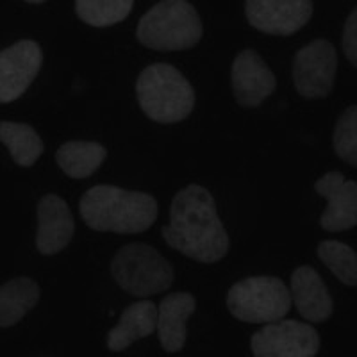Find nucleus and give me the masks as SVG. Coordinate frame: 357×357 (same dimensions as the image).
Returning a JSON list of instances; mask_svg holds the SVG:
<instances>
[{
    "mask_svg": "<svg viewBox=\"0 0 357 357\" xmlns=\"http://www.w3.org/2000/svg\"><path fill=\"white\" fill-rule=\"evenodd\" d=\"M106 146L98 142H84V139H73L63 143L56 152V162L70 178H81L93 175L106 161Z\"/></svg>",
    "mask_w": 357,
    "mask_h": 357,
    "instance_id": "18",
    "label": "nucleus"
},
{
    "mask_svg": "<svg viewBox=\"0 0 357 357\" xmlns=\"http://www.w3.org/2000/svg\"><path fill=\"white\" fill-rule=\"evenodd\" d=\"M40 286L31 277H17L0 288V327H13L36 307L40 302Z\"/></svg>",
    "mask_w": 357,
    "mask_h": 357,
    "instance_id": "17",
    "label": "nucleus"
},
{
    "mask_svg": "<svg viewBox=\"0 0 357 357\" xmlns=\"http://www.w3.org/2000/svg\"><path fill=\"white\" fill-rule=\"evenodd\" d=\"M195 309L197 301L191 293L177 291L162 298L158 307V336L165 352L183 350L188 337L186 324Z\"/></svg>",
    "mask_w": 357,
    "mask_h": 357,
    "instance_id": "15",
    "label": "nucleus"
},
{
    "mask_svg": "<svg viewBox=\"0 0 357 357\" xmlns=\"http://www.w3.org/2000/svg\"><path fill=\"white\" fill-rule=\"evenodd\" d=\"M27 4H33V6H40V4H43V0H29Z\"/></svg>",
    "mask_w": 357,
    "mask_h": 357,
    "instance_id": "24",
    "label": "nucleus"
},
{
    "mask_svg": "<svg viewBox=\"0 0 357 357\" xmlns=\"http://www.w3.org/2000/svg\"><path fill=\"white\" fill-rule=\"evenodd\" d=\"M250 349L256 357H314L320 336L312 325L280 318L252 334Z\"/></svg>",
    "mask_w": 357,
    "mask_h": 357,
    "instance_id": "7",
    "label": "nucleus"
},
{
    "mask_svg": "<svg viewBox=\"0 0 357 357\" xmlns=\"http://www.w3.org/2000/svg\"><path fill=\"white\" fill-rule=\"evenodd\" d=\"M0 142L8 146L13 161L22 168L36 165L45 151L43 139L29 123L0 122Z\"/></svg>",
    "mask_w": 357,
    "mask_h": 357,
    "instance_id": "19",
    "label": "nucleus"
},
{
    "mask_svg": "<svg viewBox=\"0 0 357 357\" xmlns=\"http://www.w3.org/2000/svg\"><path fill=\"white\" fill-rule=\"evenodd\" d=\"M318 259L347 286H357V254L352 247L337 240H324L317 248Z\"/></svg>",
    "mask_w": 357,
    "mask_h": 357,
    "instance_id": "20",
    "label": "nucleus"
},
{
    "mask_svg": "<svg viewBox=\"0 0 357 357\" xmlns=\"http://www.w3.org/2000/svg\"><path fill=\"white\" fill-rule=\"evenodd\" d=\"M161 234L168 247L204 264L222 261L231 245L215 199L199 184H190L174 197L170 223Z\"/></svg>",
    "mask_w": 357,
    "mask_h": 357,
    "instance_id": "1",
    "label": "nucleus"
},
{
    "mask_svg": "<svg viewBox=\"0 0 357 357\" xmlns=\"http://www.w3.org/2000/svg\"><path fill=\"white\" fill-rule=\"evenodd\" d=\"M75 234V222L68 204L59 195H43L38 202L36 248L41 256H56L65 250Z\"/></svg>",
    "mask_w": 357,
    "mask_h": 357,
    "instance_id": "13",
    "label": "nucleus"
},
{
    "mask_svg": "<svg viewBox=\"0 0 357 357\" xmlns=\"http://www.w3.org/2000/svg\"><path fill=\"white\" fill-rule=\"evenodd\" d=\"M291 302L305 321L321 324L334 312V301L320 273L312 266H298L291 273Z\"/></svg>",
    "mask_w": 357,
    "mask_h": 357,
    "instance_id": "14",
    "label": "nucleus"
},
{
    "mask_svg": "<svg viewBox=\"0 0 357 357\" xmlns=\"http://www.w3.org/2000/svg\"><path fill=\"white\" fill-rule=\"evenodd\" d=\"M204 34L199 13L186 0H162L139 18L136 38L158 52H175L195 47Z\"/></svg>",
    "mask_w": 357,
    "mask_h": 357,
    "instance_id": "4",
    "label": "nucleus"
},
{
    "mask_svg": "<svg viewBox=\"0 0 357 357\" xmlns=\"http://www.w3.org/2000/svg\"><path fill=\"white\" fill-rule=\"evenodd\" d=\"M288 286L272 275H256L236 282L227 293V309L245 324H270L284 318L291 309Z\"/></svg>",
    "mask_w": 357,
    "mask_h": 357,
    "instance_id": "6",
    "label": "nucleus"
},
{
    "mask_svg": "<svg viewBox=\"0 0 357 357\" xmlns=\"http://www.w3.org/2000/svg\"><path fill=\"white\" fill-rule=\"evenodd\" d=\"M232 93L245 109L259 107L275 91L277 79L256 50H241L231 68Z\"/></svg>",
    "mask_w": 357,
    "mask_h": 357,
    "instance_id": "11",
    "label": "nucleus"
},
{
    "mask_svg": "<svg viewBox=\"0 0 357 357\" xmlns=\"http://www.w3.org/2000/svg\"><path fill=\"white\" fill-rule=\"evenodd\" d=\"M43 65V50L34 40H20L0 52V102H15L27 91Z\"/></svg>",
    "mask_w": 357,
    "mask_h": 357,
    "instance_id": "10",
    "label": "nucleus"
},
{
    "mask_svg": "<svg viewBox=\"0 0 357 357\" xmlns=\"http://www.w3.org/2000/svg\"><path fill=\"white\" fill-rule=\"evenodd\" d=\"M334 152L341 161L357 167V107H347L337 118L333 136Z\"/></svg>",
    "mask_w": 357,
    "mask_h": 357,
    "instance_id": "22",
    "label": "nucleus"
},
{
    "mask_svg": "<svg viewBox=\"0 0 357 357\" xmlns=\"http://www.w3.org/2000/svg\"><path fill=\"white\" fill-rule=\"evenodd\" d=\"M314 190L327 199L320 225L327 232H343L357 225V183L345 181L341 172H327L314 183Z\"/></svg>",
    "mask_w": 357,
    "mask_h": 357,
    "instance_id": "12",
    "label": "nucleus"
},
{
    "mask_svg": "<svg viewBox=\"0 0 357 357\" xmlns=\"http://www.w3.org/2000/svg\"><path fill=\"white\" fill-rule=\"evenodd\" d=\"M341 45H343V52H345V57L350 61V65L357 66V9H352L350 17L347 18Z\"/></svg>",
    "mask_w": 357,
    "mask_h": 357,
    "instance_id": "23",
    "label": "nucleus"
},
{
    "mask_svg": "<svg viewBox=\"0 0 357 357\" xmlns=\"http://www.w3.org/2000/svg\"><path fill=\"white\" fill-rule=\"evenodd\" d=\"M79 211L82 222L97 232L139 234L154 225L158 200L143 191L97 184L81 197Z\"/></svg>",
    "mask_w": 357,
    "mask_h": 357,
    "instance_id": "2",
    "label": "nucleus"
},
{
    "mask_svg": "<svg viewBox=\"0 0 357 357\" xmlns=\"http://www.w3.org/2000/svg\"><path fill=\"white\" fill-rule=\"evenodd\" d=\"M132 0H77L75 13L91 27H111L130 15Z\"/></svg>",
    "mask_w": 357,
    "mask_h": 357,
    "instance_id": "21",
    "label": "nucleus"
},
{
    "mask_svg": "<svg viewBox=\"0 0 357 357\" xmlns=\"http://www.w3.org/2000/svg\"><path fill=\"white\" fill-rule=\"evenodd\" d=\"M248 24L270 36H291L312 17L311 0H247Z\"/></svg>",
    "mask_w": 357,
    "mask_h": 357,
    "instance_id": "9",
    "label": "nucleus"
},
{
    "mask_svg": "<svg viewBox=\"0 0 357 357\" xmlns=\"http://www.w3.org/2000/svg\"><path fill=\"white\" fill-rule=\"evenodd\" d=\"M111 275L126 293L139 298L172 288L174 266L146 243L123 245L111 261Z\"/></svg>",
    "mask_w": 357,
    "mask_h": 357,
    "instance_id": "5",
    "label": "nucleus"
},
{
    "mask_svg": "<svg viewBox=\"0 0 357 357\" xmlns=\"http://www.w3.org/2000/svg\"><path fill=\"white\" fill-rule=\"evenodd\" d=\"M136 95L143 113L158 123L183 122L195 107L191 82L167 63H154L139 73Z\"/></svg>",
    "mask_w": 357,
    "mask_h": 357,
    "instance_id": "3",
    "label": "nucleus"
},
{
    "mask_svg": "<svg viewBox=\"0 0 357 357\" xmlns=\"http://www.w3.org/2000/svg\"><path fill=\"white\" fill-rule=\"evenodd\" d=\"M158 329V307L151 301H139L123 309L122 317L107 333V349L122 352L134 341L151 336Z\"/></svg>",
    "mask_w": 357,
    "mask_h": 357,
    "instance_id": "16",
    "label": "nucleus"
},
{
    "mask_svg": "<svg viewBox=\"0 0 357 357\" xmlns=\"http://www.w3.org/2000/svg\"><path fill=\"white\" fill-rule=\"evenodd\" d=\"M337 72V54L329 40H312L295 54L293 82L304 98L329 97Z\"/></svg>",
    "mask_w": 357,
    "mask_h": 357,
    "instance_id": "8",
    "label": "nucleus"
}]
</instances>
